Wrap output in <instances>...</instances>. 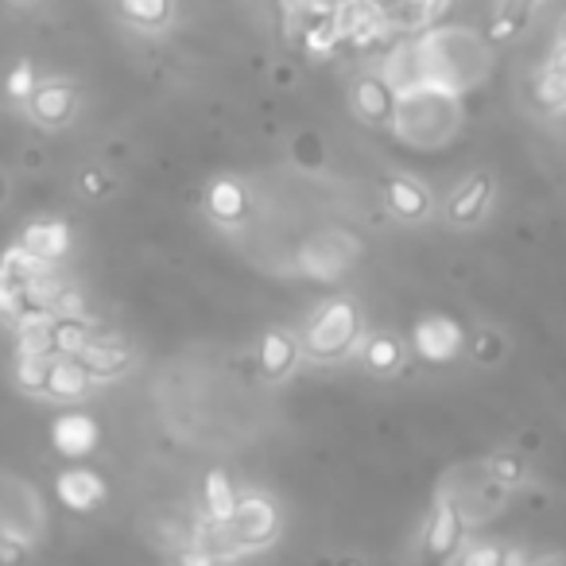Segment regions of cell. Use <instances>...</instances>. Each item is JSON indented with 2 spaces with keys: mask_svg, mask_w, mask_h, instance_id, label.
<instances>
[{
  "mask_svg": "<svg viewBox=\"0 0 566 566\" xmlns=\"http://www.w3.org/2000/svg\"><path fill=\"white\" fill-rule=\"evenodd\" d=\"M24 555H27L24 543H16L12 535H0V558H4V563H20Z\"/></svg>",
  "mask_w": 566,
  "mask_h": 566,
  "instance_id": "f1b7e54d",
  "label": "cell"
},
{
  "mask_svg": "<svg viewBox=\"0 0 566 566\" xmlns=\"http://www.w3.org/2000/svg\"><path fill=\"white\" fill-rule=\"evenodd\" d=\"M93 326L86 319H55L51 326V357H78L90 345Z\"/></svg>",
  "mask_w": 566,
  "mask_h": 566,
  "instance_id": "9a60e30c",
  "label": "cell"
},
{
  "mask_svg": "<svg viewBox=\"0 0 566 566\" xmlns=\"http://www.w3.org/2000/svg\"><path fill=\"white\" fill-rule=\"evenodd\" d=\"M55 489H58V501L75 512H86V509H93V504L106 501V481H101L93 469H66V474L58 477Z\"/></svg>",
  "mask_w": 566,
  "mask_h": 566,
  "instance_id": "52a82bcc",
  "label": "cell"
},
{
  "mask_svg": "<svg viewBox=\"0 0 566 566\" xmlns=\"http://www.w3.org/2000/svg\"><path fill=\"white\" fill-rule=\"evenodd\" d=\"M51 311H55V319H86L82 291H78V288H63L55 303H51Z\"/></svg>",
  "mask_w": 566,
  "mask_h": 566,
  "instance_id": "d4e9b609",
  "label": "cell"
},
{
  "mask_svg": "<svg viewBox=\"0 0 566 566\" xmlns=\"http://www.w3.org/2000/svg\"><path fill=\"white\" fill-rule=\"evenodd\" d=\"M43 268H51L43 256H35L32 248L20 241V245L4 248V256H0V279H9V284H24L27 288V279L40 276Z\"/></svg>",
  "mask_w": 566,
  "mask_h": 566,
  "instance_id": "2e32d148",
  "label": "cell"
},
{
  "mask_svg": "<svg viewBox=\"0 0 566 566\" xmlns=\"http://www.w3.org/2000/svg\"><path fill=\"white\" fill-rule=\"evenodd\" d=\"M385 198H388V206H392L396 214L408 218V222H415V218H423L431 210L428 190L419 187L415 179H388L385 182Z\"/></svg>",
  "mask_w": 566,
  "mask_h": 566,
  "instance_id": "4fadbf2b",
  "label": "cell"
},
{
  "mask_svg": "<svg viewBox=\"0 0 566 566\" xmlns=\"http://www.w3.org/2000/svg\"><path fill=\"white\" fill-rule=\"evenodd\" d=\"M342 268H345V253H337V248L314 245L303 253V271L314 279H337L342 276Z\"/></svg>",
  "mask_w": 566,
  "mask_h": 566,
  "instance_id": "7402d4cb",
  "label": "cell"
},
{
  "mask_svg": "<svg viewBox=\"0 0 566 566\" xmlns=\"http://www.w3.org/2000/svg\"><path fill=\"white\" fill-rule=\"evenodd\" d=\"M98 423H93L90 415H82V411H70V415H58L55 428H51V443H55L58 454H66V458H82V454H90L93 446H98Z\"/></svg>",
  "mask_w": 566,
  "mask_h": 566,
  "instance_id": "5b68a950",
  "label": "cell"
},
{
  "mask_svg": "<svg viewBox=\"0 0 566 566\" xmlns=\"http://www.w3.org/2000/svg\"><path fill=\"white\" fill-rule=\"evenodd\" d=\"M365 362H369V369H377V373H388V369H396L400 365V342L396 337H373L369 342V349H365Z\"/></svg>",
  "mask_w": 566,
  "mask_h": 566,
  "instance_id": "cb8c5ba5",
  "label": "cell"
},
{
  "mask_svg": "<svg viewBox=\"0 0 566 566\" xmlns=\"http://www.w3.org/2000/svg\"><path fill=\"white\" fill-rule=\"evenodd\" d=\"M501 563H504V551H497V547L466 551V566H501Z\"/></svg>",
  "mask_w": 566,
  "mask_h": 566,
  "instance_id": "83f0119b",
  "label": "cell"
},
{
  "mask_svg": "<svg viewBox=\"0 0 566 566\" xmlns=\"http://www.w3.org/2000/svg\"><path fill=\"white\" fill-rule=\"evenodd\" d=\"M535 98L543 109H566V66L547 63L535 75Z\"/></svg>",
  "mask_w": 566,
  "mask_h": 566,
  "instance_id": "ffe728a7",
  "label": "cell"
},
{
  "mask_svg": "<svg viewBox=\"0 0 566 566\" xmlns=\"http://www.w3.org/2000/svg\"><path fill=\"white\" fill-rule=\"evenodd\" d=\"M303 47L311 51V55H334L337 47L345 43V35H342V27H337V20L334 16H314V20H307V27H303Z\"/></svg>",
  "mask_w": 566,
  "mask_h": 566,
  "instance_id": "d6986e66",
  "label": "cell"
},
{
  "mask_svg": "<svg viewBox=\"0 0 566 566\" xmlns=\"http://www.w3.org/2000/svg\"><path fill=\"white\" fill-rule=\"evenodd\" d=\"M489 469H492V481H501V485H517L520 477H524V462L512 458V454H501V458H492Z\"/></svg>",
  "mask_w": 566,
  "mask_h": 566,
  "instance_id": "4316f807",
  "label": "cell"
},
{
  "mask_svg": "<svg viewBox=\"0 0 566 566\" xmlns=\"http://www.w3.org/2000/svg\"><path fill=\"white\" fill-rule=\"evenodd\" d=\"M4 90H9V98H16V101H27L35 93V70H32V63H20L16 70L9 75V82H4Z\"/></svg>",
  "mask_w": 566,
  "mask_h": 566,
  "instance_id": "484cf974",
  "label": "cell"
},
{
  "mask_svg": "<svg viewBox=\"0 0 566 566\" xmlns=\"http://www.w3.org/2000/svg\"><path fill=\"white\" fill-rule=\"evenodd\" d=\"M233 509H237L233 481L222 474V469H210V474H206V517H214V520H222V524H230Z\"/></svg>",
  "mask_w": 566,
  "mask_h": 566,
  "instance_id": "e0dca14e",
  "label": "cell"
},
{
  "mask_svg": "<svg viewBox=\"0 0 566 566\" xmlns=\"http://www.w3.org/2000/svg\"><path fill=\"white\" fill-rule=\"evenodd\" d=\"M411 345L423 362L431 365H443L454 362L462 353V326L446 314H435V319H419L415 330H411Z\"/></svg>",
  "mask_w": 566,
  "mask_h": 566,
  "instance_id": "3957f363",
  "label": "cell"
},
{
  "mask_svg": "<svg viewBox=\"0 0 566 566\" xmlns=\"http://www.w3.org/2000/svg\"><path fill=\"white\" fill-rule=\"evenodd\" d=\"M121 9H124V16L136 20V24L159 27V24H167V16H171V0H121Z\"/></svg>",
  "mask_w": 566,
  "mask_h": 566,
  "instance_id": "603a6c76",
  "label": "cell"
},
{
  "mask_svg": "<svg viewBox=\"0 0 566 566\" xmlns=\"http://www.w3.org/2000/svg\"><path fill=\"white\" fill-rule=\"evenodd\" d=\"M353 101H357V109H362L365 121H373V124L388 121V116L396 113V93H392V86H388L385 78L365 75L362 82L353 86Z\"/></svg>",
  "mask_w": 566,
  "mask_h": 566,
  "instance_id": "30bf717a",
  "label": "cell"
},
{
  "mask_svg": "<svg viewBox=\"0 0 566 566\" xmlns=\"http://www.w3.org/2000/svg\"><path fill=\"white\" fill-rule=\"evenodd\" d=\"M528 9H532V0H504V12H509L512 20H520V24H524Z\"/></svg>",
  "mask_w": 566,
  "mask_h": 566,
  "instance_id": "f546056e",
  "label": "cell"
},
{
  "mask_svg": "<svg viewBox=\"0 0 566 566\" xmlns=\"http://www.w3.org/2000/svg\"><path fill=\"white\" fill-rule=\"evenodd\" d=\"M558 43H566V20H563V32H558Z\"/></svg>",
  "mask_w": 566,
  "mask_h": 566,
  "instance_id": "1f68e13d",
  "label": "cell"
},
{
  "mask_svg": "<svg viewBox=\"0 0 566 566\" xmlns=\"http://www.w3.org/2000/svg\"><path fill=\"white\" fill-rule=\"evenodd\" d=\"M489 190H492V182H489V175H474L469 182H462L458 190H454V198H451V222H458V225H466V222H474L477 214L485 210V202H489Z\"/></svg>",
  "mask_w": 566,
  "mask_h": 566,
  "instance_id": "7c38bea8",
  "label": "cell"
},
{
  "mask_svg": "<svg viewBox=\"0 0 566 566\" xmlns=\"http://www.w3.org/2000/svg\"><path fill=\"white\" fill-rule=\"evenodd\" d=\"M296 353L299 349L288 334L271 330V334H264V342H260V369L268 373V377H284V373L296 365Z\"/></svg>",
  "mask_w": 566,
  "mask_h": 566,
  "instance_id": "ac0fdd59",
  "label": "cell"
},
{
  "mask_svg": "<svg viewBox=\"0 0 566 566\" xmlns=\"http://www.w3.org/2000/svg\"><path fill=\"white\" fill-rule=\"evenodd\" d=\"M75 90L63 82H51V86H35V93L27 98V106H32V116L40 124H47V129H58V124L70 121V113H75Z\"/></svg>",
  "mask_w": 566,
  "mask_h": 566,
  "instance_id": "ba28073f",
  "label": "cell"
},
{
  "mask_svg": "<svg viewBox=\"0 0 566 566\" xmlns=\"http://www.w3.org/2000/svg\"><path fill=\"white\" fill-rule=\"evenodd\" d=\"M51 373V353H20L16 357V380L27 392H43Z\"/></svg>",
  "mask_w": 566,
  "mask_h": 566,
  "instance_id": "44dd1931",
  "label": "cell"
},
{
  "mask_svg": "<svg viewBox=\"0 0 566 566\" xmlns=\"http://www.w3.org/2000/svg\"><path fill=\"white\" fill-rule=\"evenodd\" d=\"M24 245L32 248L35 256H43L47 264H55V260H63L66 248H70V230H66L63 222L43 218V222H32L24 230Z\"/></svg>",
  "mask_w": 566,
  "mask_h": 566,
  "instance_id": "8fae6325",
  "label": "cell"
},
{
  "mask_svg": "<svg viewBox=\"0 0 566 566\" xmlns=\"http://www.w3.org/2000/svg\"><path fill=\"white\" fill-rule=\"evenodd\" d=\"M271 532H276V509H271L268 497H256V492L237 497V509H233V517H230L233 543H237L241 551L260 547V543L271 540Z\"/></svg>",
  "mask_w": 566,
  "mask_h": 566,
  "instance_id": "7a4b0ae2",
  "label": "cell"
},
{
  "mask_svg": "<svg viewBox=\"0 0 566 566\" xmlns=\"http://www.w3.org/2000/svg\"><path fill=\"white\" fill-rule=\"evenodd\" d=\"M458 543H462V517H458V504H454L451 497H439V504L431 509L428 532H423V547H428L431 558H451Z\"/></svg>",
  "mask_w": 566,
  "mask_h": 566,
  "instance_id": "277c9868",
  "label": "cell"
},
{
  "mask_svg": "<svg viewBox=\"0 0 566 566\" xmlns=\"http://www.w3.org/2000/svg\"><path fill=\"white\" fill-rule=\"evenodd\" d=\"M78 357L90 365L93 377H116L129 369V342H121L116 334H93Z\"/></svg>",
  "mask_w": 566,
  "mask_h": 566,
  "instance_id": "9c48e42d",
  "label": "cell"
},
{
  "mask_svg": "<svg viewBox=\"0 0 566 566\" xmlns=\"http://www.w3.org/2000/svg\"><path fill=\"white\" fill-rule=\"evenodd\" d=\"M206 206H210V214H214L218 222H241L248 210L245 187L233 179H218L214 187H210V195H206Z\"/></svg>",
  "mask_w": 566,
  "mask_h": 566,
  "instance_id": "5bb4252c",
  "label": "cell"
},
{
  "mask_svg": "<svg viewBox=\"0 0 566 566\" xmlns=\"http://www.w3.org/2000/svg\"><path fill=\"white\" fill-rule=\"evenodd\" d=\"M357 326H362L357 307L345 303V299H334V303L322 307L319 319H314L311 334H307V349H311L314 357H342V353L357 342Z\"/></svg>",
  "mask_w": 566,
  "mask_h": 566,
  "instance_id": "6da1fadb",
  "label": "cell"
},
{
  "mask_svg": "<svg viewBox=\"0 0 566 566\" xmlns=\"http://www.w3.org/2000/svg\"><path fill=\"white\" fill-rule=\"evenodd\" d=\"M93 373L82 357H51V373H47V388L43 392L55 396V400H78V396L90 392Z\"/></svg>",
  "mask_w": 566,
  "mask_h": 566,
  "instance_id": "8992f818",
  "label": "cell"
},
{
  "mask_svg": "<svg viewBox=\"0 0 566 566\" xmlns=\"http://www.w3.org/2000/svg\"><path fill=\"white\" fill-rule=\"evenodd\" d=\"M86 190H101V175H93V171H86Z\"/></svg>",
  "mask_w": 566,
  "mask_h": 566,
  "instance_id": "4dcf8cb0",
  "label": "cell"
}]
</instances>
